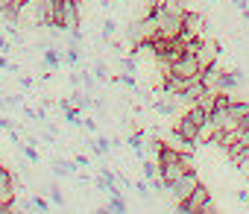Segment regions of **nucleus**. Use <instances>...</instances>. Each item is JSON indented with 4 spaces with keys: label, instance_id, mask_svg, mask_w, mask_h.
Returning <instances> with one entry per match:
<instances>
[{
    "label": "nucleus",
    "instance_id": "22",
    "mask_svg": "<svg viewBox=\"0 0 249 214\" xmlns=\"http://www.w3.org/2000/svg\"><path fill=\"white\" fill-rule=\"evenodd\" d=\"M234 167H237V170H240V173H243V176H249V150H246V153H243V156H240V161H237V164H234Z\"/></svg>",
    "mask_w": 249,
    "mask_h": 214
},
{
    "label": "nucleus",
    "instance_id": "11",
    "mask_svg": "<svg viewBox=\"0 0 249 214\" xmlns=\"http://www.w3.org/2000/svg\"><path fill=\"white\" fill-rule=\"evenodd\" d=\"M108 196H111V199H108V208H111V211H117V214H126L129 202L120 196V191H114V194H108Z\"/></svg>",
    "mask_w": 249,
    "mask_h": 214
},
{
    "label": "nucleus",
    "instance_id": "32",
    "mask_svg": "<svg viewBox=\"0 0 249 214\" xmlns=\"http://www.w3.org/2000/svg\"><path fill=\"white\" fill-rule=\"evenodd\" d=\"M6 109H9V103L3 100V94H0V112H6Z\"/></svg>",
    "mask_w": 249,
    "mask_h": 214
},
{
    "label": "nucleus",
    "instance_id": "4",
    "mask_svg": "<svg viewBox=\"0 0 249 214\" xmlns=\"http://www.w3.org/2000/svg\"><path fill=\"white\" fill-rule=\"evenodd\" d=\"M79 21H82V15H79V0H65V3H59V30L62 33L76 30Z\"/></svg>",
    "mask_w": 249,
    "mask_h": 214
},
{
    "label": "nucleus",
    "instance_id": "14",
    "mask_svg": "<svg viewBox=\"0 0 249 214\" xmlns=\"http://www.w3.org/2000/svg\"><path fill=\"white\" fill-rule=\"evenodd\" d=\"M3 33L15 41V44H24V36H21V30H18V24H12V21H6L3 24Z\"/></svg>",
    "mask_w": 249,
    "mask_h": 214
},
{
    "label": "nucleus",
    "instance_id": "17",
    "mask_svg": "<svg viewBox=\"0 0 249 214\" xmlns=\"http://www.w3.org/2000/svg\"><path fill=\"white\" fill-rule=\"evenodd\" d=\"M21 150H24V156H27V159L33 161V164H38V161H41V156H38L36 144H30V141H27V144H21Z\"/></svg>",
    "mask_w": 249,
    "mask_h": 214
},
{
    "label": "nucleus",
    "instance_id": "10",
    "mask_svg": "<svg viewBox=\"0 0 249 214\" xmlns=\"http://www.w3.org/2000/svg\"><path fill=\"white\" fill-rule=\"evenodd\" d=\"M153 109H156L161 118H170V115H176V100H167V97L153 100Z\"/></svg>",
    "mask_w": 249,
    "mask_h": 214
},
{
    "label": "nucleus",
    "instance_id": "24",
    "mask_svg": "<svg viewBox=\"0 0 249 214\" xmlns=\"http://www.w3.org/2000/svg\"><path fill=\"white\" fill-rule=\"evenodd\" d=\"M18 82H21V88H33V85H36L33 76H18Z\"/></svg>",
    "mask_w": 249,
    "mask_h": 214
},
{
    "label": "nucleus",
    "instance_id": "21",
    "mask_svg": "<svg viewBox=\"0 0 249 214\" xmlns=\"http://www.w3.org/2000/svg\"><path fill=\"white\" fill-rule=\"evenodd\" d=\"M0 129H3V132H9V129H15V121L6 115V112H0Z\"/></svg>",
    "mask_w": 249,
    "mask_h": 214
},
{
    "label": "nucleus",
    "instance_id": "25",
    "mask_svg": "<svg viewBox=\"0 0 249 214\" xmlns=\"http://www.w3.org/2000/svg\"><path fill=\"white\" fill-rule=\"evenodd\" d=\"M161 147H164V141H161V138H150V150H153V153H159Z\"/></svg>",
    "mask_w": 249,
    "mask_h": 214
},
{
    "label": "nucleus",
    "instance_id": "13",
    "mask_svg": "<svg viewBox=\"0 0 249 214\" xmlns=\"http://www.w3.org/2000/svg\"><path fill=\"white\" fill-rule=\"evenodd\" d=\"M44 191L50 194V199H53L59 208H65V205H68V199H65V194H62V188H59V185H47Z\"/></svg>",
    "mask_w": 249,
    "mask_h": 214
},
{
    "label": "nucleus",
    "instance_id": "34",
    "mask_svg": "<svg viewBox=\"0 0 249 214\" xmlns=\"http://www.w3.org/2000/svg\"><path fill=\"white\" fill-rule=\"evenodd\" d=\"M246 205H249V202H246Z\"/></svg>",
    "mask_w": 249,
    "mask_h": 214
},
{
    "label": "nucleus",
    "instance_id": "3",
    "mask_svg": "<svg viewBox=\"0 0 249 214\" xmlns=\"http://www.w3.org/2000/svg\"><path fill=\"white\" fill-rule=\"evenodd\" d=\"M208 199H211V191L199 182L188 199H179V202H176V211H182V214H196V211H202V208H205V202H208Z\"/></svg>",
    "mask_w": 249,
    "mask_h": 214
},
{
    "label": "nucleus",
    "instance_id": "5",
    "mask_svg": "<svg viewBox=\"0 0 249 214\" xmlns=\"http://www.w3.org/2000/svg\"><path fill=\"white\" fill-rule=\"evenodd\" d=\"M246 82V73L243 71H217V79H214V91H226V94H231L234 88H240Z\"/></svg>",
    "mask_w": 249,
    "mask_h": 214
},
{
    "label": "nucleus",
    "instance_id": "28",
    "mask_svg": "<svg viewBox=\"0 0 249 214\" xmlns=\"http://www.w3.org/2000/svg\"><path fill=\"white\" fill-rule=\"evenodd\" d=\"M9 50H12V44H9L3 36H0V53H9Z\"/></svg>",
    "mask_w": 249,
    "mask_h": 214
},
{
    "label": "nucleus",
    "instance_id": "33",
    "mask_svg": "<svg viewBox=\"0 0 249 214\" xmlns=\"http://www.w3.org/2000/svg\"><path fill=\"white\" fill-rule=\"evenodd\" d=\"M208 3H217V0H208Z\"/></svg>",
    "mask_w": 249,
    "mask_h": 214
},
{
    "label": "nucleus",
    "instance_id": "26",
    "mask_svg": "<svg viewBox=\"0 0 249 214\" xmlns=\"http://www.w3.org/2000/svg\"><path fill=\"white\" fill-rule=\"evenodd\" d=\"M73 161H76L79 167H88V164H91V159H88V156H82V153H76V159H73Z\"/></svg>",
    "mask_w": 249,
    "mask_h": 214
},
{
    "label": "nucleus",
    "instance_id": "7",
    "mask_svg": "<svg viewBox=\"0 0 249 214\" xmlns=\"http://www.w3.org/2000/svg\"><path fill=\"white\" fill-rule=\"evenodd\" d=\"M41 50H44V65H47L50 71H59V68H62V62H65V53H62L53 41H50L47 47H41Z\"/></svg>",
    "mask_w": 249,
    "mask_h": 214
},
{
    "label": "nucleus",
    "instance_id": "18",
    "mask_svg": "<svg viewBox=\"0 0 249 214\" xmlns=\"http://www.w3.org/2000/svg\"><path fill=\"white\" fill-rule=\"evenodd\" d=\"M24 208H38V211H47L50 205H47V199H41V196H30V199L24 202Z\"/></svg>",
    "mask_w": 249,
    "mask_h": 214
},
{
    "label": "nucleus",
    "instance_id": "8",
    "mask_svg": "<svg viewBox=\"0 0 249 214\" xmlns=\"http://www.w3.org/2000/svg\"><path fill=\"white\" fill-rule=\"evenodd\" d=\"M88 147H91L94 156H108V153H111V138H106V135H94V138L88 141Z\"/></svg>",
    "mask_w": 249,
    "mask_h": 214
},
{
    "label": "nucleus",
    "instance_id": "6",
    "mask_svg": "<svg viewBox=\"0 0 249 214\" xmlns=\"http://www.w3.org/2000/svg\"><path fill=\"white\" fill-rule=\"evenodd\" d=\"M15 196H18V185H15V176L9 167L0 164V202L6 205H15Z\"/></svg>",
    "mask_w": 249,
    "mask_h": 214
},
{
    "label": "nucleus",
    "instance_id": "23",
    "mask_svg": "<svg viewBox=\"0 0 249 214\" xmlns=\"http://www.w3.org/2000/svg\"><path fill=\"white\" fill-rule=\"evenodd\" d=\"M82 126H85L91 135H97V121H91V118H82Z\"/></svg>",
    "mask_w": 249,
    "mask_h": 214
},
{
    "label": "nucleus",
    "instance_id": "27",
    "mask_svg": "<svg viewBox=\"0 0 249 214\" xmlns=\"http://www.w3.org/2000/svg\"><path fill=\"white\" fill-rule=\"evenodd\" d=\"M9 141H12V144H18V147H21V132H15V129H9Z\"/></svg>",
    "mask_w": 249,
    "mask_h": 214
},
{
    "label": "nucleus",
    "instance_id": "19",
    "mask_svg": "<svg viewBox=\"0 0 249 214\" xmlns=\"http://www.w3.org/2000/svg\"><path fill=\"white\" fill-rule=\"evenodd\" d=\"M91 73L103 82V79H108V68H106V62H94V68H91Z\"/></svg>",
    "mask_w": 249,
    "mask_h": 214
},
{
    "label": "nucleus",
    "instance_id": "2",
    "mask_svg": "<svg viewBox=\"0 0 249 214\" xmlns=\"http://www.w3.org/2000/svg\"><path fill=\"white\" fill-rule=\"evenodd\" d=\"M199 185V176H196V170H185L176 182H170L167 185V194L179 202V199H188L191 194H194V188Z\"/></svg>",
    "mask_w": 249,
    "mask_h": 214
},
{
    "label": "nucleus",
    "instance_id": "9",
    "mask_svg": "<svg viewBox=\"0 0 249 214\" xmlns=\"http://www.w3.org/2000/svg\"><path fill=\"white\" fill-rule=\"evenodd\" d=\"M126 144H129V150L135 153V159H138V161H144V159H147V153H144V129H138V132H132Z\"/></svg>",
    "mask_w": 249,
    "mask_h": 214
},
{
    "label": "nucleus",
    "instance_id": "30",
    "mask_svg": "<svg viewBox=\"0 0 249 214\" xmlns=\"http://www.w3.org/2000/svg\"><path fill=\"white\" fill-rule=\"evenodd\" d=\"M0 71H9V59H6V53H0Z\"/></svg>",
    "mask_w": 249,
    "mask_h": 214
},
{
    "label": "nucleus",
    "instance_id": "20",
    "mask_svg": "<svg viewBox=\"0 0 249 214\" xmlns=\"http://www.w3.org/2000/svg\"><path fill=\"white\" fill-rule=\"evenodd\" d=\"M132 188L138 191V196H144V199H150V182H144V179H138V182H132Z\"/></svg>",
    "mask_w": 249,
    "mask_h": 214
},
{
    "label": "nucleus",
    "instance_id": "12",
    "mask_svg": "<svg viewBox=\"0 0 249 214\" xmlns=\"http://www.w3.org/2000/svg\"><path fill=\"white\" fill-rule=\"evenodd\" d=\"M65 62H68V65H79V62H82V53H79V44H73V41L68 44V50H65Z\"/></svg>",
    "mask_w": 249,
    "mask_h": 214
},
{
    "label": "nucleus",
    "instance_id": "1",
    "mask_svg": "<svg viewBox=\"0 0 249 214\" xmlns=\"http://www.w3.org/2000/svg\"><path fill=\"white\" fill-rule=\"evenodd\" d=\"M170 73H176V76H185V79H196L199 73H202V68H199V59H196V53L194 50H185L173 65H170Z\"/></svg>",
    "mask_w": 249,
    "mask_h": 214
},
{
    "label": "nucleus",
    "instance_id": "15",
    "mask_svg": "<svg viewBox=\"0 0 249 214\" xmlns=\"http://www.w3.org/2000/svg\"><path fill=\"white\" fill-rule=\"evenodd\" d=\"M114 33H117V21H114V18H106V21H103V41H111Z\"/></svg>",
    "mask_w": 249,
    "mask_h": 214
},
{
    "label": "nucleus",
    "instance_id": "29",
    "mask_svg": "<svg viewBox=\"0 0 249 214\" xmlns=\"http://www.w3.org/2000/svg\"><path fill=\"white\" fill-rule=\"evenodd\" d=\"M231 6H237L243 12V9H249V0H231Z\"/></svg>",
    "mask_w": 249,
    "mask_h": 214
},
{
    "label": "nucleus",
    "instance_id": "31",
    "mask_svg": "<svg viewBox=\"0 0 249 214\" xmlns=\"http://www.w3.org/2000/svg\"><path fill=\"white\" fill-rule=\"evenodd\" d=\"M237 199L240 202H249V191H237Z\"/></svg>",
    "mask_w": 249,
    "mask_h": 214
},
{
    "label": "nucleus",
    "instance_id": "16",
    "mask_svg": "<svg viewBox=\"0 0 249 214\" xmlns=\"http://www.w3.org/2000/svg\"><path fill=\"white\" fill-rule=\"evenodd\" d=\"M135 59H138V56H132V53H129V56H123V59H120V71L135 73V71H138V62H135Z\"/></svg>",
    "mask_w": 249,
    "mask_h": 214
}]
</instances>
